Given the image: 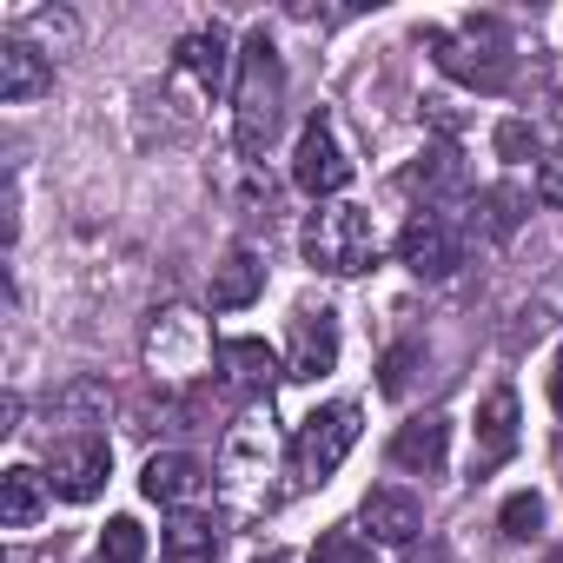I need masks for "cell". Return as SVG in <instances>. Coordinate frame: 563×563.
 <instances>
[{
  "label": "cell",
  "instance_id": "6da1fadb",
  "mask_svg": "<svg viewBox=\"0 0 563 563\" xmlns=\"http://www.w3.org/2000/svg\"><path fill=\"white\" fill-rule=\"evenodd\" d=\"M278 107H286V67H278V47L258 27V34H245L239 80H232V140H239V153H265L272 146Z\"/></svg>",
  "mask_w": 563,
  "mask_h": 563
},
{
  "label": "cell",
  "instance_id": "7a4b0ae2",
  "mask_svg": "<svg viewBox=\"0 0 563 563\" xmlns=\"http://www.w3.org/2000/svg\"><path fill=\"white\" fill-rule=\"evenodd\" d=\"M299 245H306V258H312L319 272H332V278H358V272L378 265V225H372L365 206H319V212L306 219Z\"/></svg>",
  "mask_w": 563,
  "mask_h": 563
},
{
  "label": "cell",
  "instance_id": "3957f363",
  "mask_svg": "<svg viewBox=\"0 0 563 563\" xmlns=\"http://www.w3.org/2000/svg\"><path fill=\"white\" fill-rule=\"evenodd\" d=\"M424 47H431V60H438L451 80H464V87H477V93H504V87H510V41H504L497 21H464L457 34L431 27Z\"/></svg>",
  "mask_w": 563,
  "mask_h": 563
},
{
  "label": "cell",
  "instance_id": "277c9868",
  "mask_svg": "<svg viewBox=\"0 0 563 563\" xmlns=\"http://www.w3.org/2000/svg\"><path fill=\"white\" fill-rule=\"evenodd\" d=\"M352 444H358V405H325V411H312V418L299 424V438H292V471H299V484H325V477L345 464Z\"/></svg>",
  "mask_w": 563,
  "mask_h": 563
},
{
  "label": "cell",
  "instance_id": "5b68a950",
  "mask_svg": "<svg viewBox=\"0 0 563 563\" xmlns=\"http://www.w3.org/2000/svg\"><path fill=\"white\" fill-rule=\"evenodd\" d=\"M292 186L312 192V199H332V192L352 186V159H345V146H339V133H332L325 113H312L306 133H299V146H292Z\"/></svg>",
  "mask_w": 563,
  "mask_h": 563
},
{
  "label": "cell",
  "instance_id": "8992f818",
  "mask_svg": "<svg viewBox=\"0 0 563 563\" xmlns=\"http://www.w3.org/2000/svg\"><path fill=\"white\" fill-rule=\"evenodd\" d=\"M113 477V451L107 438H60L47 451V490L67 497V504H93Z\"/></svg>",
  "mask_w": 563,
  "mask_h": 563
},
{
  "label": "cell",
  "instance_id": "52a82bcc",
  "mask_svg": "<svg viewBox=\"0 0 563 563\" xmlns=\"http://www.w3.org/2000/svg\"><path fill=\"white\" fill-rule=\"evenodd\" d=\"M398 265L418 278H451L457 272V232L444 212H411L398 232Z\"/></svg>",
  "mask_w": 563,
  "mask_h": 563
},
{
  "label": "cell",
  "instance_id": "ba28073f",
  "mask_svg": "<svg viewBox=\"0 0 563 563\" xmlns=\"http://www.w3.org/2000/svg\"><path fill=\"white\" fill-rule=\"evenodd\" d=\"M212 365H219L225 391H239V398H272V385L286 378V372H278V358H272L258 339H219Z\"/></svg>",
  "mask_w": 563,
  "mask_h": 563
},
{
  "label": "cell",
  "instance_id": "9c48e42d",
  "mask_svg": "<svg viewBox=\"0 0 563 563\" xmlns=\"http://www.w3.org/2000/svg\"><path fill=\"white\" fill-rule=\"evenodd\" d=\"M332 365H339V319H332V312H299V319H292L286 378H325Z\"/></svg>",
  "mask_w": 563,
  "mask_h": 563
},
{
  "label": "cell",
  "instance_id": "30bf717a",
  "mask_svg": "<svg viewBox=\"0 0 563 563\" xmlns=\"http://www.w3.org/2000/svg\"><path fill=\"white\" fill-rule=\"evenodd\" d=\"M358 530H365L372 543H411V537L424 530V504H418L411 490L385 484V490H372V497H365V510H358Z\"/></svg>",
  "mask_w": 563,
  "mask_h": 563
},
{
  "label": "cell",
  "instance_id": "8fae6325",
  "mask_svg": "<svg viewBox=\"0 0 563 563\" xmlns=\"http://www.w3.org/2000/svg\"><path fill=\"white\" fill-rule=\"evenodd\" d=\"M206 484H212V471H206L199 457H186V451H159V457H146V471H140V490H146L153 504H192Z\"/></svg>",
  "mask_w": 563,
  "mask_h": 563
},
{
  "label": "cell",
  "instance_id": "7c38bea8",
  "mask_svg": "<svg viewBox=\"0 0 563 563\" xmlns=\"http://www.w3.org/2000/svg\"><path fill=\"white\" fill-rule=\"evenodd\" d=\"M47 87H54V67H47L41 47H27L21 34L0 41V100H8V107H27V100H41Z\"/></svg>",
  "mask_w": 563,
  "mask_h": 563
},
{
  "label": "cell",
  "instance_id": "4fadbf2b",
  "mask_svg": "<svg viewBox=\"0 0 563 563\" xmlns=\"http://www.w3.org/2000/svg\"><path fill=\"white\" fill-rule=\"evenodd\" d=\"M444 451H451V418H411L391 438V464L398 471H418V477H438L444 471Z\"/></svg>",
  "mask_w": 563,
  "mask_h": 563
},
{
  "label": "cell",
  "instance_id": "5bb4252c",
  "mask_svg": "<svg viewBox=\"0 0 563 563\" xmlns=\"http://www.w3.org/2000/svg\"><path fill=\"white\" fill-rule=\"evenodd\" d=\"M146 358H153V372H192V365L206 358L199 319H192V312H166V319L153 325V339H146Z\"/></svg>",
  "mask_w": 563,
  "mask_h": 563
},
{
  "label": "cell",
  "instance_id": "9a60e30c",
  "mask_svg": "<svg viewBox=\"0 0 563 563\" xmlns=\"http://www.w3.org/2000/svg\"><path fill=\"white\" fill-rule=\"evenodd\" d=\"M517 457V391H490L477 411V471H497Z\"/></svg>",
  "mask_w": 563,
  "mask_h": 563
},
{
  "label": "cell",
  "instance_id": "2e32d148",
  "mask_svg": "<svg viewBox=\"0 0 563 563\" xmlns=\"http://www.w3.org/2000/svg\"><path fill=\"white\" fill-rule=\"evenodd\" d=\"M265 292V265L245 252V245H232L219 265H212V306L219 312H239V306H252Z\"/></svg>",
  "mask_w": 563,
  "mask_h": 563
},
{
  "label": "cell",
  "instance_id": "e0dca14e",
  "mask_svg": "<svg viewBox=\"0 0 563 563\" xmlns=\"http://www.w3.org/2000/svg\"><path fill=\"white\" fill-rule=\"evenodd\" d=\"M225 27H199V34H186L179 41V54H173V67L186 74V80H199V93H219V80H225Z\"/></svg>",
  "mask_w": 563,
  "mask_h": 563
},
{
  "label": "cell",
  "instance_id": "ac0fdd59",
  "mask_svg": "<svg viewBox=\"0 0 563 563\" xmlns=\"http://www.w3.org/2000/svg\"><path fill=\"white\" fill-rule=\"evenodd\" d=\"M159 556L166 563H212L219 556V523L206 510H179L166 523V537H159Z\"/></svg>",
  "mask_w": 563,
  "mask_h": 563
},
{
  "label": "cell",
  "instance_id": "d6986e66",
  "mask_svg": "<svg viewBox=\"0 0 563 563\" xmlns=\"http://www.w3.org/2000/svg\"><path fill=\"white\" fill-rule=\"evenodd\" d=\"M41 510H47V477L34 464H14L8 477H0V523L27 530V523H41Z\"/></svg>",
  "mask_w": 563,
  "mask_h": 563
},
{
  "label": "cell",
  "instance_id": "ffe728a7",
  "mask_svg": "<svg viewBox=\"0 0 563 563\" xmlns=\"http://www.w3.org/2000/svg\"><path fill=\"white\" fill-rule=\"evenodd\" d=\"M27 47H41V54H74V41H80V21L67 14V8H41V14H27V34H21Z\"/></svg>",
  "mask_w": 563,
  "mask_h": 563
},
{
  "label": "cell",
  "instance_id": "44dd1931",
  "mask_svg": "<svg viewBox=\"0 0 563 563\" xmlns=\"http://www.w3.org/2000/svg\"><path fill=\"white\" fill-rule=\"evenodd\" d=\"M405 186H411V192H418V186H424V192H457V186H464V166H457L451 146H431V153L405 173Z\"/></svg>",
  "mask_w": 563,
  "mask_h": 563
},
{
  "label": "cell",
  "instance_id": "7402d4cb",
  "mask_svg": "<svg viewBox=\"0 0 563 563\" xmlns=\"http://www.w3.org/2000/svg\"><path fill=\"white\" fill-rule=\"evenodd\" d=\"M312 563H372V537L352 530V523H332V530H319Z\"/></svg>",
  "mask_w": 563,
  "mask_h": 563
},
{
  "label": "cell",
  "instance_id": "603a6c76",
  "mask_svg": "<svg viewBox=\"0 0 563 563\" xmlns=\"http://www.w3.org/2000/svg\"><path fill=\"white\" fill-rule=\"evenodd\" d=\"M477 206H484V232H490V239H510V232L523 225V206H530V199H523L517 186H490Z\"/></svg>",
  "mask_w": 563,
  "mask_h": 563
},
{
  "label": "cell",
  "instance_id": "cb8c5ba5",
  "mask_svg": "<svg viewBox=\"0 0 563 563\" xmlns=\"http://www.w3.org/2000/svg\"><path fill=\"white\" fill-rule=\"evenodd\" d=\"M497 523H504V537H517V543H530V537L543 530V497H537V490H517V497H504V510H497Z\"/></svg>",
  "mask_w": 563,
  "mask_h": 563
},
{
  "label": "cell",
  "instance_id": "d4e9b609",
  "mask_svg": "<svg viewBox=\"0 0 563 563\" xmlns=\"http://www.w3.org/2000/svg\"><path fill=\"white\" fill-rule=\"evenodd\" d=\"M140 556H146V530L133 517H113L100 530V563H140Z\"/></svg>",
  "mask_w": 563,
  "mask_h": 563
},
{
  "label": "cell",
  "instance_id": "484cf974",
  "mask_svg": "<svg viewBox=\"0 0 563 563\" xmlns=\"http://www.w3.org/2000/svg\"><path fill=\"white\" fill-rule=\"evenodd\" d=\"M497 153H504V159H537V133H530L523 120H504V126H497Z\"/></svg>",
  "mask_w": 563,
  "mask_h": 563
},
{
  "label": "cell",
  "instance_id": "4316f807",
  "mask_svg": "<svg viewBox=\"0 0 563 563\" xmlns=\"http://www.w3.org/2000/svg\"><path fill=\"white\" fill-rule=\"evenodd\" d=\"M537 199H543V206H563V153H550V159L537 166Z\"/></svg>",
  "mask_w": 563,
  "mask_h": 563
},
{
  "label": "cell",
  "instance_id": "83f0119b",
  "mask_svg": "<svg viewBox=\"0 0 563 563\" xmlns=\"http://www.w3.org/2000/svg\"><path fill=\"white\" fill-rule=\"evenodd\" d=\"M411 358H418L411 345H398V352L385 358V391H405V378H411Z\"/></svg>",
  "mask_w": 563,
  "mask_h": 563
},
{
  "label": "cell",
  "instance_id": "f1b7e54d",
  "mask_svg": "<svg viewBox=\"0 0 563 563\" xmlns=\"http://www.w3.org/2000/svg\"><path fill=\"white\" fill-rule=\"evenodd\" d=\"M550 398H556V411H563V352H556V372H550Z\"/></svg>",
  "mask_w": 563,
  "mask_h": 563
},
{
  "label": "cell",
  "instance_id": "f546056e",
  "mask_svg": "<svg viewBox=\"0 0 563 563\" xmlns=\"http://www.w3.org/2000/svg\"><path fill=\"white\" fill-rule=\"evenodd\" d=\"M556 126H563V93H556Z\"/></svg>",
  "mask_w": 563,
  "mask_h": 563
},
{
  "label": "cell",
  "instance_id": "4dcf8cb0",
  "mask_svg": "<svg viewBox=\"0 0 563 563\" xmlns=\"http://www.w3.org/2000/svg\"><path fill=\"white\" fill-rule=\"evenodd\" d=\"M272 563H278V556H272Z\"/></svg>",
  "mask_w": 563,
  "mask_h": 563
}]
</instances>
